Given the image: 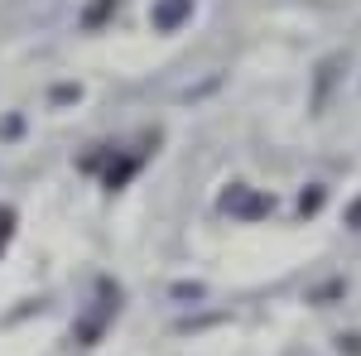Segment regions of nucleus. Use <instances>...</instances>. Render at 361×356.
Here are the masks:
<instances>
[{"label":"nucleus","mask_w":361,"mask_h":356,"mask_svg":"<svg viewBox=\"0 0 361 356\" xmlns=\"http://www.w3.org/2000/svg\"><path fill=\"white\" fill-rule=\"evenodd\" d=\"M222 212H231V217H241V221H260V217L275 212V197L246 188V183H231V188L222 192Z\"/></svg>","instance_id":"f257e3e1"},{"label":"nucleus","mask_w":361,"mask_h":356,"mask_svg":"<svg viewBox=\"0 0 361 356\" xmlns=\"http://www.w3.org/2000/svg\"><path fill=\"white\" fill-rule=\"evenodd\" d=\"M188 15H193V0H154L149 25H154V34H173Z\"/></svg>","instance_id":"f03ea898"},{"label":"nucleus","mask_w":361,"mask_h":356,"mask_svg":"<svg viewBox=\"0 0 361 356\" xmlns=\"http://www.w3.org/2000/svg\"><path fill=\"white\" fill-rule=\"evenodd\" d=\"M140 164H145V149H135V154H126V159H116L111 168H106V188H126V183H130V178H135L140 173Z\"/></svg>","instance_id":"7ed1b4c3"},{"label":"nucleus","mask_w":361,"mask_h":356,"mask_svg":"<svg viewBox=\"0 0 361 356\" xmlns=\"http://www.w3.org/2000/svg\"><path fill=\"white\" fill-rule=\"evenodd\" d=\"M116 10H121V0H87L82 15H78V25H82V29H102Z\"/></svg>","instance_id":"20e7f679"},{"label":"nucleus","mask_w":361,"mask_h":356,"mask_svg":"<svg viewBox=\"0 0 361 356\" xmlns=\"http://www.w3.org/2000/svg\"><path fill=\"white\" fill-rule=\"evenodd\" d=\"M10 236H15V207H0V255L10 246Z\"/></svg>","instance_id":"39448f33"},{"label":"nucleus","mask_w":361,"mask_h":356,"mask_svg":"<svg viewBox=\"0 0 361 356\" xmlns=\"http://www.w3.org/2000/svg\"><path fill=\"white\" fill-rule=\"evenodd\" d=\"M318 207H323V188H308L304 197H299V212H304V217H313Z\"/></svg>","instance_id":"423d86ee"},{"label":"nucleus","mask_w":361,"mask_h":356,"mask_svg":"<svg viewBox=\"0 0 361 356\" xmlns=\"http://www.w3.org/2000/svg\"><path fill=\"white\" fill-rule=\"evenodd\" d=\"M347 226H352V231H361V197H352V202H347Z\"/></svg>","instance_id":"0eeeda50"},{"label":"nucleus","mask_w":361,"mask_h":356,"mask_svg":"<svg viewBox=\"0 0 361 356\" xmlns=\"http://www.w3.org/2000/svg\"><path fill=\"white\" fill-rule=\"evenodd\" d=\"M178 299H202V284H178Z\"/></svg>","instance_id":"6e6552de"}]
</instances>
